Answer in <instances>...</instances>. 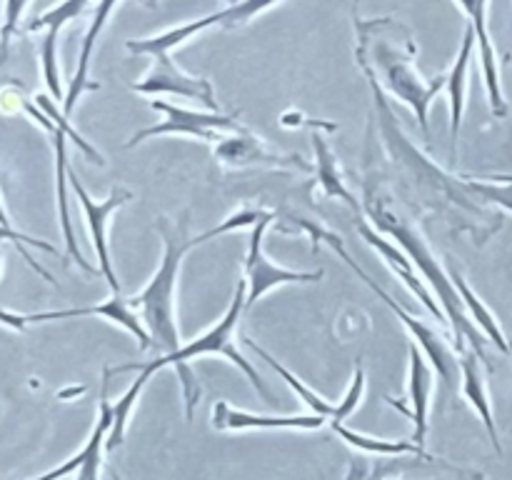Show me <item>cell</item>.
I'll return each instance as SVG.
<instances>
[{"mask_svg":"<svg viewBox=\"0 0 512 480\" xmlns=\"http://www.w3.org/2000/svg\"><path fill=\"white\" fill-rule=\"evenodd\" d=\"M355 58L365 78L373 80L380 90H388L395 100L408 105L418 118L420 130L430 135L428 113L435 95L448 88L445 78L425 80L415 68L418 45L408 25L393 18H355Z\"/></svg>","mask_w":512,"mask_h":480,"instance_id":"obj_1","label":"cell"},{"mask_svg":"<svg viewBox=\"0 0 512 480\" xmlns=\"http://www.w3.org/2000/svg\"><path fill=\"white\" fill-rule=\"evenodd\" d=\"M365 213L370 215V220L375 223V230H378V233L395 238V245L405 250V255L413 260V265L420 270L423 280H428L430 288L438 293L440 308H443L445 320H448L450 330H453L458 353H463L465 343H468L470 350H473L480 360H488L483 335H480V330L475 328V323L470 320L468 310H465L463 305V298H460L458 288H455V283L450 280L448 268L440 265V260L435 258V253L430 250V245L425 243L423 235H420L403 215L390 210L388 205L383 203V198H375L370 190L365 193Z\"/></svg>","mask_w":512,"mask_h":480,"instance_id":"obj_2","label":"cell"},{"mask_svg":"<svg viewBox=\"0 0 512 480\" xmlns=\"http://www.w3.org/2000/svg\"><path fill=\"white\" fill-rule=\"evenodd\" d=\"M160 235L165 243L163 260L150 283L138 295L128 298V303L143 323L145 333L150 335L153 348H158L160 355H170L183 348L178 320H175V290H178L180 265L188 250L195 248V240L185 235V225H170V220L165 218L160 220Z\"/></svg>","mask_w":512,"mask_h":480,"instance_id":"obj_3","label":"cell"},{"mask_svg":"<svg viewBox=\"0 0 512 480\" xmlns=\"http://www.w3.org/2000/svg\"><path fill=\"white\" fill-rule=\"evenodd\" d=\"M368 83H370V90H373L375 110H378V128H380V133H383V143H385V148H388L390 158H393L395 163L405 170V175H408V183L413 185L420 195H423L425 203L435 205L433 198H443L445 210H448V205H455L460 213L470 210V213L480 215L478 205L470 203V198L465 195L468 185H463V188H460L458 180L450 178V175L443 173L438 165L430 163V160L425 158V155L420 153V150L415 148L408 138H405L403 130H400V125L395 123L393 105L388 103V98H385L383 90H380L373 80H368Z\"/></svg>","mask_w":512,"mask_h":480,"instance_id":"obj_4","label":"cell"},{"mask_svg":"<svg viewBox=\"0 0 512 480\" xmlns=\"http://www.w3.org/2000/svg\"><path fill=\"white\" fill-rule=\"evenodd\" d=\"M245 295H248V285H245V280H240L238 288H235L233 303H230L228 313H225L223 318H220L218 323L208 330V333H203L200 338L185 343L183 348L175 350V353L160 355V358L148 360V363H125V365H118V368L105 370V373L115 375V373H128V370H140V373L155 375L158 370H163V368H178V370L185 368L190 360L200 358V355H223L225 360H230L233 365H238V368L248 375L250 385H253V388L258 390L265 400H270L273 395H270V390L265 388L263 378H260L258 370L250 365V360L245 358L238 348H235V340H233L240 315L245 313Z\"/></svg>","mask_w":512,"mask_h":480,"instance_id":"obj_5","label":"cell"},{"mask_svg":"<svg viewBox=\"0 0 512 480\" xmlns=\"http://www.w3.org/2000/svg\"><path fill=\"white\" fill-rule=\"evenodd\" d=\"M150 108L155 113L163 115V120L150 128L138 130L133 138L125 143V148L143 143V140L155 138V135H188V138L205 140V143H218L223 135L238 133L245 125H240L238 115H225V113H210V110H190L178 108L165 100H150Z\"/></svg>","mask_w":512,"mask_h":480,"instance_id":"obj_6","label":"cell"},{"mask_svg":"<svg viewBox=\"0 0 512 480\" xmlns=\"http://www.w3.org/2000/svg\"><path fill=\"white\" fill-rule=\"evenodd\" d=\"M275 8V3H258V0H245V3H233L225 5V8L215 10V13L205 15V18L190 20V23L178 25V28H168L163 33H155L150 38L140 40H128L125 48L133 55H160V53H173L175 48H180L183 43L193 40L195 35L203 33V30L213 28V25H225V28H238L245 25L248 20H253L255 15H260L263 10Z\"/></svg>","mask_w":512,"mask_h":480,"instance_id":"obj_7","label":"cell"},{"mask_svg":"<svg viewBox=\"0 0 512 480\" xmlns=\"http://www.w3.org/2000/svg\"><path fill=\"white\" fill-rule=\"evenodd\" d=\"M275 218V213H268V218L260 220L258 225L250 233L248 243V255H245V285H248V295H245V310L253 308L263 295H268L273 288L290 283H318L323 278V270H290L283 265H275L273 260L265 255L263 250V238L265 230H268L270 220Z\"/></svg>","mask_w":512,"mask_h":480,"instance_id":"obj_8","label":"cell"},{"mask_svg":"<svg viewBox=\"0 0 512 480\" xmlns=\"http://www.w3.org/2000/svg\"><path fill=\"white\" fill-rule=\"evenodd\" d=\"M68 318H103L108 323L120 325L123 330H128L130 335L140 340V348L150 350V335L145 333L143 323H140L138 315L130 308L128 298L123 295H110L105 303L100 305H85V308H65V310H45V313H30V315H18V313H5L0 310V323L8 325V328L23 330L33 323H48V320H68Z\"/></svg>","mask_w":512,"mask_h":480,"instance_id":"obj_9","label":"cell"},{"mask_svg":"<svg viewBox=\"0 0 512 480\" xmlns=\"http://www.w3.org/2000/svg\"><path fill=\"white\" fill-rule=\"evenodd\" d=\"M68 183H70V188H73V193L78 195L80 205H83L85 223H88L90 238H93L95 255H98L100 275H103V278L108 280V285H110V290H113V295H120L118 275H115L113 260H110V250H108V218L115 213V210L120 208V205L128 203V200L133 198V195H130V190L118 188V185H115V188L110 190V195L105 200L90 198V193L83 188V183H80L78 175H75L73 168H68Z\"/></svg>","mask_w":512,"mask_h":480,"instance_id":"obj_10","label":"cell"},{"mask_svg":"<svg viewBox=\"0 0 512 480\" xmlns=\"http://www.w3.org/2000/svg\"><path fill=\"white\" fill-rule=\"evenodd\" d=\"M130 88H133L135 93L143 95L170 93L178 95V98L198 100V103L205 105V110L218 113V100H215L210 80L195 78V75L185 73L183 68H178V63H175L170 53L153 55V65H150V70L145 73V78L133 83Z\"/></svg>","mask_w":512,"mask_h":480,"instance_id":"obj_11","label":"cell"},{"mask_svg":"<svg viewBox=\"0 0 512 480\" xmlns=\"http://www.w3.org/2000/svg\"><path fill=\"white\" fill-rule=\"evenodd\" d=\"M365 285H368V288L373 290L375 295H380V298H383V303L388 305V308L393 310V313L398 315L400 320H403V325L408 328V333L415 338V345H420V353H423L425 360H428V363L433 365L435 370H438L440 383H443V390H445V393H450V390L455 388V383H458V378H460V360L455 358V353L450 350V345L445 343L448 338H443L438 330L430 328L425 320L413 318L410 313H405L403 305L395 303V300L390 298V295L385 293V290L380 288V285L375 283L373 278H370Z\"/></svg>","mask_w":512,"mask_h":480,"instance_id":"obj_12","label":"cell"},{"mask_svg":"<svg viewBox=\"0 0 512 480\" xmlns=\"http://www.w3.org/2000/svg\"><path fill=\"white\" fill-rule=\"evenodd\" d=\"M213 155L218 163L225 168H298V170H313L303 158L298 155H280L265 145L263 138L250 133L248 128L238 130V133H228L215 143Z\"/></svg>","mask_w":512,"mask_h":480,"instance_id":"obj_13","label":"cell"},{"mask_svg":"<svg viewBox=\"0 0 512 480\" xmlns=\"http://www.w3.org/2000/svg\"><path fill=\"white\" fill-rule=\"evenodd\" d=\"M25 113L33 115L50 135H53V150H55V188H58V213H60V228H63V238H65V248H68V255L90 275H100L98 268L85 260V255L80 253L78 240H75V230H73V220H70V210H68V153H65V138L68 135L63 133L60 128H55L53 120H48V115L38 108V105L23 103Z\"/></svg>","mask_w":512,"mask_h":480,"instance_id":"obj_14","label":"cell"},{"mask_svg":"<svg viewBox=\"0 0 512 480\" xmlns=\"http://www.w3.org/2000/svg\"><path fill=\"white\" fill-rule=\"evenodd\" d=\"M88 10L85 0H68V3L53 5L45 10L43 15L28 25V30H45L43 43H40V60H43V78L48 85L53 98H63V85H60V70H58V33L68 20L78 18L80 13Z\"/></svg>","mask_w":512,"mask_h":480,"instance_id":"obj_15","label":"cell"},{"mask_svg":"<svg viewBox=\"0 0 512 480\" xmlns=\"http://www.w3.org/2000/svg\"><path fill=\"white\" fill-rule=\"evenodd\" d=\"M488 3H458L460 13H465L470 18V25L475 30V45H478L480 55V68H483L485 78V90H488L490 110H493L495 118H505L508 115V103H505L503 85H500V65H498V53H495L493 38H490L488 30Z\"/></svg>","mask_w":512,"mask_h":480,"instance_id":"obj_16","label":"cell"},{"mask_svg":"<svg viewBox=\"0 0 512 480\" xmlns=\"http://www.w3.org/2000/svg\"><path fill=\"white\" fill-rule=\"evenodd\" d=\"M430 395H433V368L425 360V355L420 353L418 345H410V368H408V403L400 405L398 400L388 398V403L393 408H398L400 413L410 415L413 420V438L410 443L420 445L423 448L425 435H428V410H430Z\"/></svg>","mask_w":512,"mask_h":480,"instance_id":"obj_17","label":"cell"},{"mask_svg":"<svg viewBox=\"0 0 512 480\" xmlns=\"http://www.w3.org/2000/svg\"><path fill=\"white\" fill-rule=\"evenodd\" d=\"M325 418L320 415H255L235 410L225 400L213 405V428L218 430H320Z\"/></svg>","mask_w":512,"mask_h":480,"instance_id":"obj_18","label":"cell"},{"mask_svg":"<svg viewBox=\"0 0 512 480\" xmlns=\"http://www.w3.org/2000/svg\"><path fill=\"white\" fill-rule=\"evenodd\" d=\"M358 230H360V235H363L365 243H368L370 248H375L380 255H383V260L390 265V270H393V273H398L400 278H403V283L408 285L410 293H413L415 298H418L420 303H423L425 308H428L430 313H433L435 318H438V323L448 325L443 308H440V305L433 300V295H430L428 290H425L423 280H418V275H415L413 260H410L408 255H405V250L398 248V245H395V243H390V240H385V235L378 233V230H375V228H370V225L365 223V220H360Z\"/></svg>","mask_w":512,"mask_h":480,"instance_id":"obj_19","label":"cell"},{"mask_svg":"<svg viewBox=\"0 0 512 480\" xmlns=\"http://www.w3.org/2000/svg\"><path fill=\"white\" fill-rule=\"evenodd\" d=\"M113 10H118V3L95 5L93 23H90V28L85 30L83 48H80V55H78V70H75L73 80H70L68 85V93H65V100H63V115L68 120L70 115H73L75 105H78L80 95H83L85 90H98V83H90V58H93L95 43H98L100 33H103L105 25H108V18Z\"/></svg>","mask_w":512,"mask_h":480,"instance_id":"obj_20","label":"cell"},{"mask_svg":"<svg viewBox=\"0 0 512 480\" xmlns=\"http://www.w3.org/2000/svg\"><path fill=\"white\" fill-rule=\"evenodd\" d=\"M475 50V30L473 25L465 28L463 43H460L458 58H455L453 68L448 73V95H450V158L455 160L458 153V135L460 125H463L465 113V95H468V73H470V60H473Z\"/></svg>","mask_w":512,"mask_h":480,"instance_id":"obj_21","label":"cell"},{"mask_svg":"<svg viewBox=\"0 0 512 480\" xmlns=\"http://www.w3.org/2000/svg\"><path fill=\"white\" fill-rule=\"evenodd\" d=\"M463 358H460V385H463V398L473 405L475 413L480 415L483 420L485 430L490 435V443L498 453H503V445L498 440V428H495V418H493V405H490V395H488V385H485V375L483 368L478 363V355L473 350L465 348Z\"/></svg>","mask_w":512,"mask_h":480,"instance_id":"obj_22","label":"cell"},{"mask_svg":"<svg viewBox=\"0 0 512 480\" xmlns=\"http://www.w3.org/2000/svg\"><path fill=\"white\" fill-rule=\"evenodd\" d=\"M310 140H313V150H315V173H318V185L323 190L325 198H338L353 210L355 215L363 213V205L355 200V195L350 193V188L345 185L343 173L338 168V155L333 153V148L328 145L325 135L320 130H310Z\"/></svg>","mask_w":512,"mask_h":480,"instance_id":"obj_23","label":"cell"},{"mask_svg":"<svg viewBox=\"0 0 512 480\" xmlns=\"http://www.w3.org/2000/svg\"><path fill=\"white\" fill-rule=\"evenodd\" d=\"M105 383H103V395H100V408H98V423H95L93 433H90V438L85 440L83 450H80L78 455H73L70 460H65L63 465H58L55 470H50V473L40 475V478H33V480H58V478H65V475L75 473V470L83 468L85 463H88L90 458H95V455H103L105 450V443H108V435H110V428H113V403L108 400V375H105Z\"/></svg>","mask_w":512,"mask_h":480,"instance_id":"obj_24","label":"cell"},{"mask_svg":"<svg viewBox=\"0 0 512 480\" xmlns=\"http://www.w3.org/2000/svg\"><path fill=\"white\" fill-rule=\"evenodd\" d=\"M448 273H450V280L455 283V288H458L460 298H463V305H465V310H468L470 320L475 323V328H478L480 333L488 335V340H493L495 348H498L500 353H510V340L505 338V333H503V328H500L498 318L490 313L488 305H485L483 300L478 298V293L470 288L468 280L463 278V273H460V270L448 268Z\"/></svg>","mask_w":512,"mask_h":480,"instance_id":"obj_25","label":"cell"},{"mask_svg":"<svg viewBox=\"0 0 512 480\" xmlns=\"http://www.w3.org/2000/svg\"><path fill=\"white\" fill-rule=\"evenodd\" d=\"M333 433L340 435L348 445L363 450V453L380 455V458H403V455H413L420 460H433V455L428 453L420 445L410 443V440H385V438H373V435L358 433V430H350L348 425L333 423Z\"/></svg>","mask_w":512,"mask_h":480,"instance_id":"obj_26","label":"cell"},{"mask_svg":"<svg viewBox=\"0 0 512 480\" xmlns=\"http://www.w3.org/2000/svg\"><path fill=\"white\" fill-rule=\"evenodd\" d=\"M243 343L248 345V348L253 350V353H258L260 358H263L265 363H268L270 368H273L275 373H278L280 378H283L285 383L290 385V390H293V393L298 395V398L303 400V403L308 405L310 410H313V415H320V418H325V420H328V418L333 420V418H335V410H338V405H333V403H330V400H325L323 395H318V393H315V390H310L308 385H305L303 380L298 378V375H295V373H290V370L285 368L283 363H278V360H275L273 355H270L268 350L263 348V345H258V343H255L253 338H248V335H243Z\"/></svg>","mask_w":512,"mask_h":480,"instance_id":"obj_27","label":"cell"},{"mask_svg":"<svg viewBox=\"0 0 512 480\" xmlns=\"http://www.w3.org/2000/svg\"><path fill=\"white\" fill-rule=\"evenodd\" d=\"M150 378L153 375L148 373H140L138 378L130 383V388L125 390L123 395L118 398V403L113 405V428H110V435H108V443H105V448L108 450H115L123 445V438H125V428H128V420H130V413H133L135 403H138L140 393L145 390V385L150 383Z\"/></svg>","mask_w":512,"mask_h":480,"instance_id":"obj_28","label":"cell"},{"mask_svg":"<svg viewBox=\"0 0 512 480\" xmlns=\"http://www.w3.org/2000/svg\"><path fill=\"white\" fill-rule=\"evenodd\" d=\"M35 105H38V108L43 110L45 115H48V120H53V125H55V128H60V130H63V133L68 135V138L73 140V143L78 145V148L83 150V153L88 155L90 160H93V163L103 165V155H100L98 150H95L93 145H90L88 140H85L83 135H80L78 130H75L73 125H70V120L65 118V115H63V110H58V108H55V105H53V100H50L48 95H43V93H40V95H35Z\"/></svg>","mask_w":512,"mask_h":480,"instance_id":"obj_29","label":"cell"},{"mask_svg":"<svg viewBox=\"0 0 512 480\" xmlns=\"http://www.w3.org/2000/svg\"><path fill=\"white\" fill-rule=\"evenodd\" d=\"M268 213L270 210H258V208H240V210H235L233 215H228V218L223 220V223L220 225H215V228H210V230H205V233H200V235H195V245H200V243H208V240H213V238H218V235H225V233H230V230H240V228H248V225H258L260 220L263 218H268Z\"/></svg>","mask_w":512,"mask_h":480,"instance_id":"obj_30","label":"cell"},{"mask_svg":"<svg viewBox=\"0 0 512 480\" xmlns=\"http://www.w3.org/2000/svg\"><path fill=\"white\" fill-rule=\"evenodd\" d=\"M0 240H8V243H13L15 248H18V253L23 255L25 260H28V265L30 268L35 270V273L38 275H43L45 280H50V283H55L53 280V275L48 273V270L43 268V265L38 263V260L33 258V255L28 253V248H25V245H33V248H40V250H48V253H58V248H55V245H50V243H45V240H35V238H30V235H25V233H20V230H10V228H3V225H0Z\"/></svg>","mask_w":512,"mask_h":480,"instance_id":"obj_31","label":"cell"},{"mask_svg":"<svg viewBox=\"0 0 512 480\" xmlns=\"http://www.w3.org/2000/svg\"><path fill=\"white\" fill-rule=\"evenodd\" d=\"M363 393H365V370L360 368V365H355L353 383H350V388L345 390L343 400L338 403V410H335L333 423H345V420H348L350 415L358 410L360 400H363Z\"/></svg>","mask_w":512,"mask_h":480,"instance_id":"obj_32","label":"cell"},{"mask_svg":"<svg viewBox=\"0 0 512 480\" xmlns=\"http://www.w3.org/2000/svg\"><path fill=\"white\" fill-rule=\"evenodd\" d=\"M465 185H468L470 193L480 195L488 203L500 205V208L512 213V183H483V180L475 183V180H468Z\"/></svg>","mask_w":512,"mask_h":480,"instance_id":"obj_33","label":"cell"},{"mask_svg":"<svg viewBox=\"0 0 512 480\" xmlns=\"http://www.w3.org/2000/svg\"><path fill=\"white\" fill-rule=\"evenodd\" d=\"M425 463H428V460H425ZM423 465L415 463V465H410V468H405L403 458H398L395 460V465H390V470H385V473H378V470H375L373 478H368V480H443L438 473V463L433 465V470H430L428 475L420 473V468H423Z\"/></svg>","mask_w":512,"mask_h":480,"instance_id":"obj_34","label":"cell"},{"mask_svg":"<svg viewBox=\"0 0 512 480\" xmlns=\"http://www.w3.org/2000/svg\"><path fill=\"white\" fill-rule=\"evenodd\" d=\"M28 10V3H8L3 5V28H0V68H3V63L8 60V45H10V35H13V30L18 28V18L20 15Z\"/></svg>","mask_w":512,"mask_h":480,"instance_id":"obj_35","label":"cell"},{"mask_svg":"<svg viewBox=\"0 0 512 480\" xmlns=\"http://www.w3.org/2000/svg\"><path fill=\"white\" fill-rule=\"evenodd\" d=\"M280 123H283L285 128H293V125H308L310 130H335V128H338V125H335V123H323V120H310V118H305V115H300V113H283Z\"/></svg>","mask_w":512,"mask_h":480,"instance_id":"obj_36","label":"cell"},{"mask_svg":"<svg viewBox=\"0 0 512 480\" xmlns=\"http://www.w3.org/2000/svg\"><path fill=\"white\" fill-rule=\"evenodd\" d=\"M0 225H3V228L13 230V223H10L8 213H5V208H3V200H0Z\"/></svg>","mask_w":512,"mask_h":480,"instance_id":"obj_37","label":"cell"},{"mask_svg":"<svg viewBox=\"0 0 512 480\" xmlns=\"http://www.w3.org/2000/svg\"><path fill=\"white\" fill-rule=\"evenodd\" d=\"M345 480H358V465H353V468H350L348 478H345Z\"/></svg>","mask_w":512,"mask_h":480,"instance_id":"obj_38","label":"cell"},{"mask_svg":"<svg viewBox=\"0 0 512 480\" xmlns=\"http://www.w3.org/2000/svg\"><path fill=\"white\" fill-rule=\"evenodd\" d=\"M110 478H113V480H123V478H120V475H118V470H110Z\"/></svg>","mask_w":512,"mask_h":480,"instance_id":"obj_39","label":"cell"},{"mask_svg":"<svg viewBox=\"0 0 512 480\" xmlns=\"http://www.w3.org/2000/svg\"><path fill=\"white\" fill-rule=\"evenodd\" d=\"M0 268H3V253H0Z\"/></svg>","mask_w":512,"mask_h":480,"instance_id":"obj_40","label":"cell"},{"mask_svg":"<svg viewBox=\"0 0 512 480\" xmlns=\"http://www.w3.org/2000/svg\"><path fill=\"white\" fill-rule=\"evenodd\" d=\"M510 358H512V340H510Z\"/></svg>","mask_w":512,"mask_h":480,"instance_id":"obj_41","label":"cell"}]
</instances>
